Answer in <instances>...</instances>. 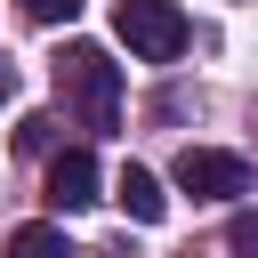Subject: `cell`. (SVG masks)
<instances>
[{
    "mask_svg": "<svg viewBox=\"0 0 258 258\" xmlns=\"http://www.w3.org/2000/svg\"><path fill=\"white\" fill-rule=\"evenodd\" d=\"M56 89L73 97V113H81L89 129H113V121H121V64H113L97 40H73V48L56 56Z\"/></svg>",
    "mask_w": 258,
    "mask_h": 258,
    "instance_id": "1",
    "label": "cell"
},
{
    "mask_svg": "<svg viewBox=\"0 0 258 258\" xmlns=\"http://www.w3.org/2000/svg\"><path fill=\"white\" fill-rule=\"evenodd\" d=\"M113 32H121L129 56L169 64V56L185 48V8H177V0H113Z\"/></svg>",
    "mask_w": 258,
    "mask_h": 258,
    "instance_id": "2",
    "label": "cell"
},
{
    "mask_svg": "<svg viewBox=\"0 0 258 258\" xmlns=\"http://www.w3.org/2000/svg\"><path fill=\"white\" fill-rule=\"evenodd\" d=\"M177 185L194 202H234V194H250V161L242 153H218V145H185L177 153Z\"/></svg>",
    "mask_w": 258,
    "mask_h": 258,
    "instance_id": "3",
    "label": "cell"
},
{
    "mask_svg": "<svg viewBox=\"0 0 258 258\" xmlns=\"http://www.w3.org/2000/svg\"><path fill=\"white\" fill-rule=\"evenodd\" d=\"M97 185H105V177H97V153H89V145L48 153V202H56V210H89Z\"/></svg>",
    "mask_w": 258,
    "mask_h": 258,
    "instance_id": "4",
    "label": "cell"
},
{
    "mask_svg": "<svg viewBox=\"0 0 258 258\" xmlns=\"http://www.w3.org/2000/svg\"><path fill=\"white\" fill-rule=\"evenodd\" d=\"M113 202H121V210H129L137 226H161V210H169V194H161V177H153V169H137V161H129L121 177H113Z\"/></svg>",
    "mask_w": 258,
    "mask_h": 258,
    "instance_id": "5",
    "label": "cell"
},
{
    "mask_svg": "<svg viewBox=\"0 0 258 258\" xmlns=\"http://www.w3.org/2000/svg\"><path fill=\"white\" fill-rule=\"evenodd\" d=\"M0 258H73V250H64V234H56V226H16Z\"/></svg>",
    "mask_w": 258,
    "mask_h": 258,
    "instance_id": "6",
    "label": "cell"
},
{
    "mask_svg": "<svg viewBox=\"0 0 258 258\" xmlns=\"http://www.w3.org/2000/svg\"><path fill=\"white\" fill-rule=\"evenodd\" d=\"M226 250H234V258H258V210H242V218L226 226Z\"/></svg>",
    "mask_w": 258,
    "mask_h": 258,
    "instance_id": "7",
    "label": "cell"
},
{
    "mask_svg": "<svg viewBox=\"0 0 258 258\" xmlns=\"http://www.w3.org/2000/svg\"><path fill=\"white\" fill-rule=\"evenodd\" d=\"M24 16H32V24H73L81 0H24Z\"/></svg>",
    "mask_w": 258,
    "mask_h": 258,
    "instance_id": "8",
    "label": "cell"
},
{
    "mask_svg": "<svg viewBox=\"0 0 258 258\" xmlns=\"http://www.w3.org/2000/svg\"><path fill=\"white\" fill-rule=\"evenodd\" d=\"M48 137H56V121H48V113H32V121L16 129V145H24V153H48Z\"/></svg>",
    "mask_w": 258,
    "mask_h": 258,
    "instance_id": "9",
    "label": "cell"
},
{
    "mask_svg": "<svg viewBox=\"0 0 258 258\" xmlns=\"http://www.w3.org/2000/svg\"><path fill=\"white\" fill-rule=\"evenodd\" d=\"M8 89H16V81H8V64H0V97H8Z\"/></svg>",
    "mask_w": 258,
    "mask_h": 258,
    "instance_id": "10",
    "label": "cell"
}]
</instances>
